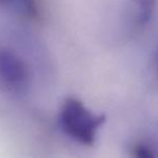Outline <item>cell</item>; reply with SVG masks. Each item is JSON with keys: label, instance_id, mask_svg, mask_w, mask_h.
Segmentation results:
<instances>
[{"label": "cell", "instance_id": "obj_1", "mask_svg": "<svg viewBox=\"0 0 158 158\" xmlns=\"http://www.w3.org/2000/svg\"><path fill=\"white\" fill-rule=\"evenodd\" d=\"M106 117L90 112L77 98H67L59 113L61 129L68 137L79 143L90 145L94 143L99 127Z\"/></svg>", "mask_w": 158, "mask_h": 158}, {"label": "cell", "instance_id": "obj_2", "mask_svg": "<svg viewBox=\"0 0 158 158\" xmlns=\"http://www.w3.org/2000/svg\"><path fill=\"white\" fill-rule=\"evenodd\" d=\"M31 83V69L25 57L11 46L0 44V92L23 94Z\"/></svg>", "mask_w": 158, "mask_h": 158}, {"label": "cell", "instance_id": "obj_3", "mask_svg": "<svg viewBox=\"0 0 158 158\" xmlns=\"http://www.w3.org/2000/svg\"><path fill=\"white\" fill-rule=\"evenodd\" d=\"M132 152L135 158H158V153L154 150V148L143 142L135 144Z\"/></svg>", "mask_w": 158, "mask_h": 158}, {"label": "cell", "instance_id": "obj_4", "mask_svg": "<svg viewBox=\"0 0 158 158\" xmlns=\"http://www.w3.org/2000/svg\"><path fill=\"white\" fill-rule=\"evenodd\" d=\"M133 1L141 9L139 13V22L145 23L152 13L156 0H133Z\"/></svg>", "mask_w": 158, "mask_h": 158}, {"label": "cell", "instance_id": "obj_5", "mask_svg": "<svg viewBox=\"0 0 158 158\" xmlns=\"http://www.w3.org/2000/svg\"><path fill=\"white\" fill-rule=\"evenodd\" d=\"M2 2H6V3H23V4H28L29 0H0Z\"/></svg>", "mask_w": 158, "mask_h": 158}]
</instances>
